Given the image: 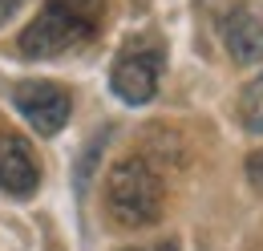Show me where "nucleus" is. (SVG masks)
Here are the masks:
<instances>
[{
    "label": "nucleus",
    "instance_id": "obj_1",
    "mask_svg": "<svg viewBox=\"0 0 263 251\" xmlns=\"http://www.w3.org/2000/svg\"><path fill=\"white\" fill-rule=\"evenodd\" d=\"M101 8L105 0H45L41 16L21 32L16 49L29 61H41V57L65 53L73 45H85L101 25Z\"/></svg>",
    "mask_w": 263,
    "mask_h": 251
},
{
    "label": "nucleus",
    "instance_id": "obj_2",
    "mask_svg": "<svg viewBox=\"0 0 263 251\" xmlns=\"http://www.w3.org/2000/svg\"><path fill=\"white\" fill-rule=\"evenodd\" d=\"M105 207L122 227H150L162 219L166 190L146 158H122L105 178Z\"/></svg>",
    "mask_w": 263,
    "mask_h": 251
},
{
    "label": "nucleus",
    "instance_id": "obj_3",
    "mask_svg": "<svg viewBox=\"0 0 263 251\" xmlns=\"http://www.w3.org/2000/svg\"><path fill=\"white\" fill-rule=\"evenodd\" d=\"M158 77H162V49L150 41H134L118 53L109 85L126 105H146L158 94Z\"/></svg>",
    "mask_w": 263,
    "mask_h": 251
},
{
    "label": "nucleus",
    "instance_id": "obj_4",
    "mask_svg": "<svg viewBox=\"0 0 263 251\" xmlns=\"http://www.w3.org/2000/svg\"><path fill=\"white\" fill-rule=\"evenodd\" d=\"M12 105L21 110V118L33 126L36 134L53 138L69 126V114H73V97L57 85V81H21L12 89Z\"/></svg>",
    "mask_w": 263,
    "mask_h": 251
},
{
    "label": "nucleus",
    "instance_id": "obj_5",
    "mask_svg": "<svg viewBox=\"0 0 263 251\" xmlns=\"http://www.w3.org/2000/svg\"><path fill=\"white\" fill-rule=\"evenodd\" d=\"M41 187V166L25 138L0 134V190L12 199H33Z\"/></svg>",
    "mask_w": 263,
    "mask_h": 251
},
{
    "label": "nucleus",
    "instance_id": "obj_6",
    "mask_svg": "<svg viewBox=\"0 0 263 251\" xmlns=\"http://www.w3.org/2000/svg\"><path fill=\"white\" fill-rule=\"evenodd\" d=\"M223 45L239 65H259L263 61V21L247 8H235L223 16Z\"/></svg>",
    "mask_w": 263,
    "mask_h": 251
},
{
    "label": "nucleus",
    "instance_id": "obj_7",
    "mask_svg": "<svg viewBox=\"0 0 263 251\" xmlns=\"http://www.w3.org/2000/svg\"><path fill=\"white\" fill-rule=\"evenodd\" d=\"M239 122L251 134H263V73L251 77L243 85V94H239Z\"/></svg>",
    "mask_w": 263,
    "mask_h": 251
},
{
    "label": "nucleus",
    "instance_id": "obj_8",
    "mask_svg": "<svg viewBox=\"0 0 263 251\" xmlns=\"http://www.w3.org/2000/svg\"><path fill=\"white\" fill-rule=\"evenodd\" d=\"M247 178H251V187H255V190H263V146L247 158Z\"/></svg>",
    "mask_w": 263,
    "mask_h": 251
},
{
    "label": "nucleus",
    "instance_id": "obj_9",
    "mask_svg": "<svg viewBox=\"0 0 263 251\" xmlns=\"http://www.w3.org/2000/svg\"><path fill=\"white\" fill-rule=\"evenodd\" d=\"M21 4H25V0H0V25H8V16L21 12Z\"/></svg>",
    "mask_w": 263,
    "mask_h": 251
},
{
    "label": "nucleus",
    "instance_id": "obj_10",
    "mask_svg": "<svg viewBox=\"0 0 263 251\" xmlns=\"http://www.w3.org/2000/svg\"><path fill=\"white\" fill-rule=\"evenodd\" d=\"M130 251H178L174 239H162V243H154V247H130Z\"/></svg>",
    "mask_w": 263,
    "mask_h": 251
}]
</instances>
